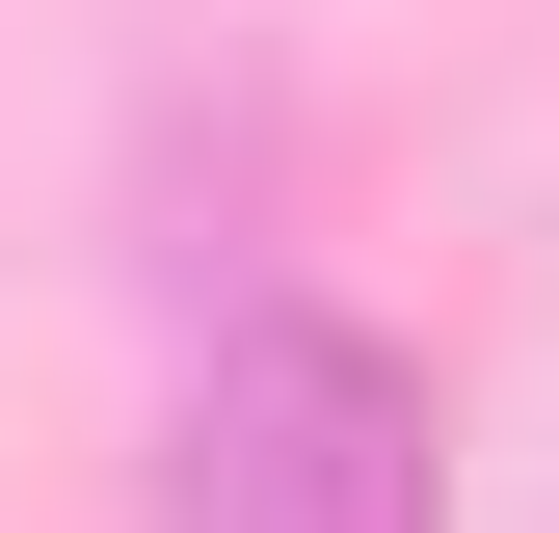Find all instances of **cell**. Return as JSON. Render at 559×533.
<instances>
[{
	"label": "cell",
	"instance_id": "obj_1",
	"mask_svg": "<svg viewBox=\"0 0 559 533\" xmlns=\"http://www.w3.org/2000/svg\"><path fill=\"white\" fill-rule=\"evenodd\" d=\"M427 481H453L427 347H373L346 294H240L187 427H160V507H214V533H400Z\"/></svg>",
	"mask_w": 559,
	"mask_h": 533
}]
</instances>
